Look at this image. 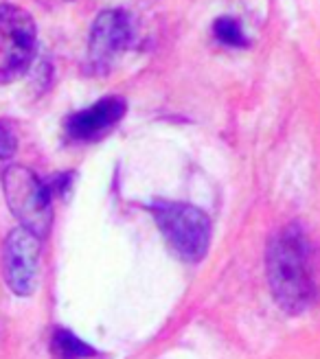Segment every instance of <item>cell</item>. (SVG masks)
I'll return each mask as SVG.
<instances>
[{
	"label": "cell",
	"instance_id": "277c9868",
	"mask_svg": "<svg viewBox=\"0 0 320 359\" xmlns=\"http://www.w3.org/2000/svg\"><path fill=\"white\" fill-rule=\"evenodd\" d=\"M33 18L15 5H0V79L7 81L22 75L35 53Z\"/></svg>",
	"mask_w": 320,
	"mask_h": 359
},
{
	"label": "cell",
	"instance_id": "7a4b0ae2",
	"mask_svg": "<svg viewBox=\"0 0 320 359\" xmlns=\"http://www.w3.org/2000/svg\"><path fill=\"white\" fill-rule=\"evenodd\" d=\"M152 215L165 241L182 261L198 263L204 259L211 243V219L202 208L158 200L152 204Z\"/></svg>",
	"mask_w": 320,
	"mask_h": 359
},
{
	"label": "cell",
	"instance_id": "9c48e42d",
	"mask_svg": "<svg viewBox=\"0 0 320 359\" xmlns=\"http://www.w3.org/2000/svg\"><path fill=\"white\" fill-rule=\"evenodd\" d=\"M213 31H215L218 40L226 46H246L248 44V40L241 33L239 22L233 20V18H220V20L215 22V27H213Z\"/></svg>",
	"mask_w": 320,
	"mask_h": 359
},
{
	"label": "cell",
	"instance_id": "5b68a950",
	"mask_svg": "<svg viewBox=\"0 0 320 359\" xmlns=\"http://www.w3.org/2000/svg\"><path fill=\"white\" fill-rule=\"evenodd\" d=\"M40 274V239L18 226L3 245V276L15 296H31Z\"/></svg>",
	"mask_w": 320,
	"mask_h": 359
},
{
	"label": "cell",
	"instance_id": "6da1fadb",
	"mask_svg": "<svg viewBox=\"0 0 320 359\" xmlns=\"http://www.w3.org/2000/svg\"><path fill=\"white\" fill-rule=\"evenodd\" d=\"M265 274L279 307L298 316L314 300V272L309 245L298 226H290L272 239L265 255Z\"/></svg>",
	"mask_w": 320,
	"mask_h": 359
},
{
	"label": "cell",
	"instance_id": "ba28073f",
	"mask_svg": "<svg viewBox=\"0 0 320 359\" xmlns=\"http://www.w3.org/2000/svg\"><path fill=\"white\" fill-rule=\"evenodd\" d=\"M51 351L58 359H88L95 355V348L88 346L73 331L58 329L51 339Z\"/></svg>",
	"mask_w": 320,
	"mask_h": 359
},
{
	"label": "cell",
	"instance_id": "8992f818",
	"mask_svg": "<svg viewBox=\"0 0 320 359\" xmlns=\"http://www.w3.org/2000/svg\"><path fill=\"white\" fill-rule=\"evenodd\" d=\"M132 18L123 9H108L97 15L91 29V40H88V53H91V64L95 68H108L110 62L119 55L123 48L132 42Z\"/></svg>",
	"mask_w": 320,
	"mask_h": 359
},
{
	"label": "cell",
	"instance_id": "52a82bcc",
	"mask_svg": "<svg viewBox=\"0 0 320 359\" xmlns=\"http://www.w3.org/2000/svg\"><path fill=\"white\" fill-rule=\"evenodd\" d=\"M126 110L128 105L121 97H105L95 105L70 116L66 123V130L77 140H91L103 132H108L112 125H116L121 116L126 114Z\"/></svg>",
	"mask_w": 320,
	"mask_h": 359
},
{
	"label": "cell",
	"instance_id": "30bf717a",
	"mask_svg": "<svg viewBox=\"0 0 320 359\" xmlns=\"http://www.w3.org/2000/svg\"><path fill=\"white\" fill-rule=\"evenodd\" d=\"M15 136L13 132L7 128V125L0 123V160H5V158H11L15 154Z\"/></svg>",
	"mask_w": 320,
	"mask_h": 359
},
{
	"label": "cell",
	"instance_id": "3957f363",
	"mask_svg": "<svg viewBox=\"0 0 320 359\" xmlns=\"http://www.w3.org/2000/svg\"><path fill=\"white\" fill-rule=\"evenodd\" d=\"M3 193L22 228L38 239L48 235L53 224L51 191L38 175L22 165H9L3 173Z\"/></svg>",
	"mask_w": 320,
	"mask_h": 359
}]
</instances>
